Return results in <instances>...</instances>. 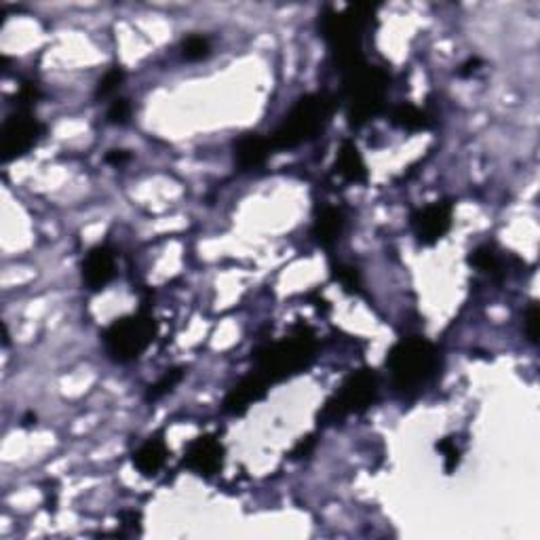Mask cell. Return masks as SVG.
<instances>
[{
	"mask_svg": "<svg viewBox=\"0 0 540 540\" xmlns=\"http://www.w3.org/2000/svg\"><path fill=\"white\" fill-rule=\"evenodd\" d=\"M526 336H528V342L532 346H538V336H540V310L538 304L532 302L528 310H526Z\"/></svg>",
	"mask_w": 540,
	"mask_h": 540,
	"instance_id": "obj_25",
	"label": "cell"
},
{
	"mask_svg": "<svg viewBox=\"0 0 540 540\" xmlns=\"http://www.w3.org/2000/svg\"><path fill=\"white\" fill-rule=\"evenodd\" d=\"M336 279L345 285L346 289H359L361 288V277H359V270L353 269V266H340V269H336Z\"/></svg>",
	"mask_w": 540,
	"mask_h": 540,
	"instance_id": "obj_26",
	"label": "cell"
},
{
	"mask_svg": "<svg viewBox=\"0 0 540 540\" xmlns=\"http://www.w3.org/2000/svg\"><path fill=\"white\" fill-rule=\"evenodd\" d=\"M117 264H114V253L110 247L98 245L87 253L85 262H82V281L89 289L99 291L114 279Z\"/></svg>",
	"mask_w": 540,
	"mask_h": 540,
	"instance_id": "obj_12",
	"label": "cell"
},
{
	"mask_svg": "<svg viewBox=\"0 0 540 540\" xmlns=\"http://www.w3.org/2000/svg\"><path fill=\"white\" fill-rule=\"evenodd\" d=\"M272 150L275 148H272L270 137L260 136V133H245V136H241L237 142H234V165H237L241 171L258 169L269 161Z\"/></svg>",
	"mask_w": 540,
	"mask_h": 540,
	"instance_id": "obj_13",
	"label": "cell"
},
{
	"mask_svg": "<svg viewBox=\"0 0 540 540\" xmlns=\"http://www.w3.org/2000/svg\"><path fill=\"white\" fill-rule=\"evenodd\" d=\"M378 376L374 370H359L348 376L338 391L323 405L319 418L326 424H336L353 414H364L378 399Z\"/></svg>",
	"mask_w": 540,
	"mask_h": 540,
	"instance_id": "obj_7",
	"label": "cell"
},
{
	"mask_svg": "<svg viewBox=\"0 0 540 540\" xmlns=\"http://www.w3.org/2000/svg\"><path fill=\"white\" fill-rule=\"evenodd\" d=\"M158 334V323L148 313H136L117 319L104 332V345L112 361L131 364L148 351Z\"/></svg>",
	"mask_w": 540,
	"mask_h": 540,
	"instance_id": "obj_6",
	"label": "cell"
},
{
	"mask_svg": "<svg viewBox=\"0 0 540 540\" xmlns=\"http://www.w3.org/2000/svg\"><path fill=\"white\" fill-rule=\"evenodd\" d=\"M167 456H169V450L165 446L163 440H148L146 443H142L136 452H133V467L137 469L139 473L144 475V478H155L158 475V471L165 467V462H167Z\"/></svg>",
	"mask_w": 540,
	"mask_h": 540,
	"instance_id": "obj_15",
	"label": "cell"
},
{
	"mask_svg": "<svg viewBox=\"0 0 540 540\" xmlns=\"http://www.w3.org/2000/svg\"><path fill=\"white\" fill-rule=\"evenodd\" d=\"M345 226H346L345 212H342L340 207H326L319 213V218L315 220L313 237L321 247L332 250L334 245H338L342 232H345Z\"/></svg>",
	"mask_w": 540,
	"mask_h": 540,
	"instance_id": "obj_14",
	"label": "cell"
},
{
	"mask_svg": "<svg viewBox=\"0 0 540 540\" xmlns=\"http://www.w3.org/2000/svg\"><path fill=\"white\" fill-rule=\"evenodd\" d=\"M479 66H481V60H479V57H469V60L460 66L459 74L462 76V79H467V76H471V74L478 72Z\"/></svg>",
	"mask_w": 540,
	"mask_h": 540,
	"instance_id": "obj_29",
	"label": "cell"
},
{
	"mask_svg": "<svg viewBox=\"0 0 540 540\" xmlns=\"http://www.w3.org/2000/svg\"><path fill=\"white\" fill-rule=\"evenodd\" d=\"M336 174L340 177H345L346 182H355V184H364L367 180V167L364 156L357 146L353 142L342 144V148L338 152V158H336Z\"/></svg>",
	"mask_w": 540,
	"mask_h": 540,
	"instance_id": "obj_16",
	"label": "cell"
},
{
	"mask_svg": "<svg viewBox=\"0 0 540 540\" xmlns=\"http://www.w3.org/2000/svg\"><path fill=\"white\" fill-rule=\"evenodd\" d=\"M389 74L383 68L367 66V63L345 74V93L351 127H364L367 120L383 110L386 91H389Z\"/></svg>",
	"mask_w": 540,
	"mask_h": 540,
	"instance_id": "obj_5",
	"label": "cell"
},
{
	"mask_svg": "<svg viewBox=\"0 0 540 540\" xmlns=\"http://www.w3.org/2000/svg\"><path fill=\"white\" fill-rule=\"evenodd\" d=\"M391 123L405 131H424L431 127V118L427 112L421 110V108L412 104H399L393 108Z\"/></svg>",
	"mask_w": 540,
	"mask_h": 540,
	"instance_id": "obj_17",
	"label": "cell"
},
{
	"mask_svg": "<svg viewBox=\"0 0 540 540\" xmlns=\"http://www.w3.org/2000/svg\"><path fill=\"white\" fill-rule=\"evenodd\" d=\"M184 467L203 479H212L224 467V446L213 435L196 437L184 452Z\"/></svg>",
	"mask_w": 540,
	"mask_h": 540,
	"instance_id": "obj_10",
	"label": "cell"
},
{
	"mask_svg": "<svg viewBox=\"0 0 540 540\" xmlns=\"http://www.w3.org/2000/svg\"><path fill=\"white\" fill-rule=\"evenodd\" d=\"M374 13L372 5H351L345 11L327 9L321 17V34L332 47L336 66L342 74L364 66V51H361V36L370 15Z\"/></svg>",
	"mask_w": 540,
	"mask_h": 540,
	"instance_id": "obj_2",
	"label": "cell"
},
{
	"mask_svg": "<svg viewBox=\"0 0 540 540\" xmlns=\"http://www.w3.org/2000/svg\"><path fill=\"white\" fill-rule=\"evenodd\" d=\"M266 393H269V380L260 374H251L241 380L237 386H232L222 403V410L231 416H243L253 403L262 402Z\"/></svg>",
	"mask_w": 540,
	"mask_h": 540,
	"instance_id": "obj_11",
	"label": "cell"
},
{
	"mask_svg": "<svg viewBox=\"0 0 540 540\" xmlns=\"http://www.w3.org/2000/svg\"><path fill=\"white\" fill-rule=\"evenodd\" d=\"M437 450L443 454V460H446V471L454 473L456 467L460 465V448L456 446L454 437H443L441 441H437Z\"/></svg>",
	"mask_w": 540,
	"mask_h": 540,
	"instance_id": "obj_23",
	"label": "cell"
},
{
	"mask_svg": "<svg viewBox=\"0 0 540 540\" xmlns=\"http://www.w3.org/2000/svg\"><path fill=\"white\" fill-rule=\"evenodd\" d=\"M131 161V155L127 150H110L106 152V163L112 167H123L125 163Z\"/></svg>",
	"mask_w": 540,
	"mask_h": 540,
	"instance_id": "obj_28",
	"label": "cell"
},
{
	"mask_svg": "<svg viewBox=\"0 0 540 540\" xmlns=\"http://www.w3.org/2000/svg\"><path fill=\"white\" fill-rule=\"evenodd\" d=\"M184 374H186L184 367H171V370L165 372L155 384L148 386V393H146V402H158V399L169 395V393L182 383Z\"/></svg>",
	"mask_w": 540,
	"mask_h": 540,
	"instance_id": "obj_18",
	"label": "cell"
},
{
	"mask_svg": "<svg viewBox=\"0 0 540 540\" xmlns=\"http://www.w3.org/2000/svg\"><path fill=\"white\" fill-rule=\"evenodd\" d=\"M334 104L327 95L308 93L296 101V106L288 112L283 123L270 136L272 148H296L315 139L326 129L329 117H332Z\"/></svg>",
	"mask_w": 540,
	"mask_h": 540,
	"instance_id": "obj_4",
	"label": "cell"
},
{
	"mask_svg": "<svg viewBox=\"0 0 540 540\" xmlns=\"http://www.w3.org/2000/svg\"><path fill=\"white\" fill-rule=\"evenodd\" d=\"M317 357V342L313 332L304 329L289 338L272 342L256 351L253 361L258 365V374L269 383H281L285 378L296 376L310 367Z\"/></svg>",
	"mask_w": 540,
	"mask_h": 540,
	"instance_id": "obj_3",
	"label": "cell"
},
{
	"mask_svg": "<svg viewBox=\"0 0 540 540\" xmlns=\"http://www.w3.org/2000/svg\"><path fill=\"white\" fill-rule=\"evenodd\" d=\"M313 448H315V437L313 435L304 437V440L298 441L294 452H291V459H294V460L296 459H304V456H308L310 452H313Z\"/></svg>",
	"mask_w": 540,
	"mask_h": 540,
	"instance_id": "obj_27",
	"label": "cell"
},
{
	"mask_svg": "<svg viewBox=\"0 0 540 540\" xmlns=\"http://www.w3.org/2000/svg\"><path fill=\"white\" fill-rule=\"evenodd\" d=\"M123 81H125V70L120 66H112L104 76H101L98 87H95V98L98 99L110 98L114 91H118V87L123 85Z\"/></svg>",
	"mask_w": 540,
	"mask_h": 540,
	"instance_id": "obj_21",
	"label": "cell"
},
{
	"mask_svg": "<svg viewBox=\"0 0 540 540\" xmlns=\"http://www.w3.org/2000/svg\"><path fill=\"white\" fill-rule=\"evenodd\" d=\"M131 114H133L131 101L127 98H117L110 104V108H108L106 120L110 125H127V123H129Z\"/></svg>",
	"mask_w": 540,
	"mask_h": 540,
	"instance_id": "obj_22",
	"label": "cell"
},
{
	"mask_svg": "<svg viewBox=\"0 0 540 540\" xmlns=\"http://www.w3.org/2000/svg\"><path fill=\"white\" fill-rule=\"evenodd\" d=\"M44 136V125L30 112L19 110L5 120L0 133V156L5 163L28 155Z\"/></svg>",
	"mask_w": 540,
	"mask_h": 540,
	"instance_id": "obj_8",
	"label": "cell"
},
{
	"mask_svg": "<svg viewBox=\"0 0 540 540\" xmlns=\"http://www.w3.org/2000/svg\"><path fill=\"white\" fill-rule=\"evenodd\" d=\"M469 264L475 266V269L484 270V272H497L500 269L498 253L494 251V247H490V245H481L475 251H471V256H469Z\"/></svg>",
	"mask_w": 540,
	"mask_h": 540,
	"instance_id": "obj_20",
	"label": "cell"
},
{
	"mask_svg": "<svg viewBox=\"0 0 540 540\" xmlns=\"http://www.w3.org/2000/svg\"><path fill=\"white\" fill-rule=\"evenodd\" d=\"M38 99H41V89L34 82H24L15 95V104L19 106V110L25 112H30V106H34Z\"/></svg>",
	"mask_w": 540,
	"mask_h": 540,
	"instance_id": "obj_24",
	"label": "cell"
},
{
	"mask_svg": "<svg viewBox=\"0 0 540 540\" xmlns=\"http://www.w3.org/2000/svg\"><path fill=\"white\" fill-rule=\"evenodd\" d=\"M212 55V41L203 34H193L184 38L182 43V57L186 62H201Z\"/></svg>",
	"mask_w": 540,
	"mask_h": 540,
	"instance_id": "obj_19",
	"label": "cell"
},
{
	"mask_svg": "<svg viewBox=\"0 0 540 540\" xmlns=\"http://www.w3.org/2000/svg\"><path fill=\"white\" fill-rule=\"evenodd\" d=\"M412 228H414V234L421 245L433 247L435 243H440L452 228V203L435 201L427 207L418 209L412 215Z\"/></svg>",
	"mask_w": 540,
	"mask_h": 540,
	"instance_id": "obj_9",
	"label": "cell"
},
{
	"mask_svg": "<svg viewBox=\"0 0 540 540\" xmlns=\"http://www.w3.org/2000/svg\"><path fill=\"white\" fill-rule=\"evenodd\" d=\"M393 384L402 395H414L435 378L440 370V351L433 342L410 336L393 345L386 355Z\"/></svg>",
	"mask_w": 540,
	"mask_h": 540,
	"instance_id": "obj_1",
	"label": "cell"
}]
</instances>
